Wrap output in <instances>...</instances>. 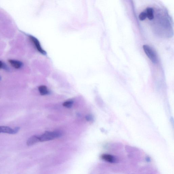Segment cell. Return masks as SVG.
I'll return each mask as SVG.
<instances>
[{
  "mask_svg": "<svg viewBox=\"0 0 174 174\" xmlns=\"http://www.w3.org/2000/svg\"><path fill=\"white\" fill-rule=\"evenodd\" d=\"M62 134L59 131L45 132L41 135L39 136L40 142L48 141L57 139L60 137Z\"/></svg>",
  "mask_w": 174,
  "mask_h": 174,
  "instance_id": "1",
  "label": "cell"
},
{
  "mask_svg": "<svg viewBox=\"0 0 174 174\" xmlns=\"http://www.w3.org/2000/svg\"><path fill=\"white\" fill-rule=\"evenodd\" d=\"M145 54L152 63L156 64L158 62V57L156 52L152 48L148 45H144L143 46Z\"/></svg>",
  "mask_w": 174,
  "mask_h": 174,
  "instance_id": "2",
  "label": "cell"
},
{
  "mask_svg": "<svg viewBox=\"0 0 174 174\" xmlns=\"http://www.w3.org/2000/svg\"><path fill=\"white\" fill-rule=\"evenodd\" d=\"M20 128L16 127L14 128L6 126H0V133H7L10 134H14L18 132Z\"/></svg>",
  "mask_w": 174,
  "mask_h": 174,
  "instance_id": "3",
  "label": "cell"
},
{
  "mask_svg": "<svg viewBox=\"0 0 174 174\" xmlns=\"http://www.w3.org/2000/svg\"><path fill=\"white\" fill-rule=\"evenodd\" d=\"M29 37L31 41L32 42L33 44H34L38 51L43 54H46V51H45L42 48L39 40L36 38L32 36H29Z\"/></svg>",
  "mask_w": 174,
  "mask_h": 174,
  "instance_id": "4",
  "label": "cell"
},
{
  "mask_svg": "<svg viewBox=\"0 0 174 174\" xmlns=\"http://www.w3.org/2000/svg\"><path fill=\"white\" fill-rule=\"evenodd\" d=\"M101 158L103 160L110 163H115L117 162V159L115 157L111 154H102Z\"/></svg>",
  "mask_w": 174,
  "mask_h": 174,
  "instance_id": "5",
  "label": "cell"
},
{
  "mask_svg": "<svg viewBox=\"0 0 174 174\" xmlns=\"http://www.w3.org/2000/svg\"><path fill=\"white\" fill-rule=\"evenodd\" d=\"M40 142L39 136L34 135L28 139L27 142L28 146H30Z\"/></svg>",
  "mask_w": 174,
  "mask_h": 174,
  "instance_id": "6",
  "label": "cell"
},
{
  "mask_svg": "<svg viewBox=\"0 0 174 174\" xmlns=\"http://www.w3.org/2000/svg\"><path fill=\"white\" fill-rule=\"evenodd\" d=\"M9 62L12 67L16 69H20L23 66V63L15 59H10Z\"/></svg>",
  "mask_w": 174,
  "mask_h": 174,
  "instance_id": "7",
  "label": "cell"
},
{
  "mask_svg": "<svg viewBox=\"0 0 174 174\" xmlns=\"http://www.w3.org/2000/svg\"><path fill=\"white\" fill-rule=\"evenodd\" d=\"M146 12L147 17L150 20H153L154 16V10L152 8H148L146 9Z\"/></svg>",
  "mask_w": 174,
  "mask_h": 174,
  "instance_id": "8",
  "label": "cell"
},
{
  "mask_svg": "<svg viewBox=\"0 0 174 174\" xmlns=\"http://www.w3.org/2000/svg\"><path fill=\"white\" fill-rule=\"evenodd\" d=\"M38 89L40 95H44L48 93L49 91L48 90L47 87L45 86H40L39 87Z\"/></svg>",
  "mask_w": 174,
  "mask_h": 174,
  "instance_id": "9",
  "label": "cell"
},
{
  "mask_svg": "<svg viewBox=\"0 0 174 174\" xmlns=\"http://www.w3.org/2000/svg\"><path fill=\"white\" fill-rule=\"evenodd\" d=\"M73 104V102L72 101H68L64 102L63 105V106L66 108H70L72 106Z\"/></svg>",
  "mask_w": 174,
  "mask_h": 174,
  "instance_id": "10",
  "label": "cell"
},
{
  "mask_svg": "<svg viewBox=\"0 0 174 174\" xmlns=\"http://www.w3.org/2000/svg\"><path fill=\"white\" fill-rule=\"evenodd\" d=\"M147 17V14L145 12H142L140 13L139 16V18L140 21H144Z\"/></svg>",
  "mask_w": 174,
  "mask_h": 174,
  "instance_id": "11",
  "label": "cell"
},
{
  "mask_svg": "<svg viewBox=\"0 0 174 174\" xmlns=\"http://www.w3.org/2000/svg\"><path fill=\"white\" fill-rule=\"evenodd\" d=\"M86 119L88 121H91L93 120V117L91 115H88L86 116Z\"/></svg>",
  "mask_w": 174,
  "mask_h": 174,
  "instance_id": "12",
  "label": "cell"
},
{
  "mask_svg": "<svg viewBox=\"0 0 174 174\" xmlns=\"http://www.w3.org/2000/svg\"><path fill=\"white\" fill-rule=\"evenodd\" d=\"M3 64L2 62L0 60V69H1L3 68Z\"/></svg>",
  "mask_w": 174,
  "mask_h": 174,
  "instance_id": "13",
  "label": "cell"
},
{
  "mask_svg": "<svg viewBox=\"0 0 174 174\" xmlns=\"http://www.w3.org/2000/svg\"><path fill=\"white\" fill-rule=\"evenodd\" d=\"M1 77H0V81H1Z\"/></svg>",
  "mask_w": 174,
  "mask_h": 174,
  "instance_id": "14",
  "label": "cell"
}]
</instances>
